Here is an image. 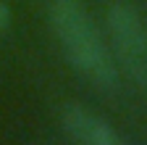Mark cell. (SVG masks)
<instances>
[{
	"label": "cell",
	"instance_id": "obj_3",
	"mask_svg": "<svg viewBox=\"0 0 147 145\" xmlns=\"http://www.w3.org/2000/svg\"><path fill=\"white\" fill-rule=\"evenodd\" d=\"M61 127L74 142L82 145H121V135L105 119L76 103H68L61 111Z\"/></svg>",
	"mask_w": 147,
	"mask_h": 145
},
{
	"label": "cell",
	"instance_id": "obj_2",
	"mask_svg": "<svg viewBox=\"0 0 147 145\" xmlns=\"http://www.w3.org/2000/svg\"><path fill=\"white\" fill-rule=\"evenodd\" d=\"M105 21L116 66H121L126 77L147 93V19L134 3L113 0Z\"/></svg>",
	"mask_w": 147,
	"mask_h": 145
},
{
	"label": "cell",
	"instance_id": "obj_1",
	"mask_svg": "<svg viewBox=\"0 0 147 145\" xmlns=\"http://www.w3.org/2000/svg\"><path fill=\"white\" fill-rule=\"evenodd\" d=\"M50 27L68 63L92 87L110 93L118 87V66L82 0H50Z\"/></svg>",
	"mask_w": 147,
	"mask_h": 145
},
{
	"label": "cell",
	"instance_id": "obj_4",
	"mask_svg": "<svg viewBox=\"0 0 147 145\" xmlns=\"http://www.w3.org/2000/svg\"><path fill=\"white\" fill-rule=\"evenodd\" d=\"M11 27V8L0 0V32H5Z\"/></svg>",
	"mask_w": 147,
	"mask_h": 145
}]
</instances>
